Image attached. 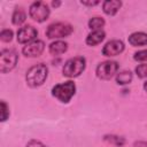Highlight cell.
<instances>
[{
	"label": "cell",
	"mask_w": 147,
	"mask_h": 147,
	"mask_svg": "<svg viewBox=\"0 0 147 147\" xmlns=\"http://www.w3.org/2000/svg\"><path fill=\"white\" fill-rule=\"evenodd\" d=\"M48 69L45 64L39 63L33 67H31L26 72V83L31 87H37L44 84V82L47 78Z\"/></svg>",
	"instance_id": "cell-1"
},
{
	"label": "cell",
	"mask_w": 147,
	"mask_h": 147,
	"mask_svg": "<svg viewBox=\"0 0 147 147\" xmlns=\"http://www.w3.org/2000/svg\"><path fill=\"white\" fill-rule=\"evenodd\" d=\"M85 65H86V61L84 57L82 56H76V57H72L70 60H68L64 65H63V75L65 77H70V78H74V77H78L85 69Z\"/></svg>",
	"instance_id": "cell-2"
},
{
	"label": "cell",
	"mask_w": 147,
	"mask_h": 147,
	"mask_svg": "<svg viewBox=\"0 0 147 147\" xmlns=\"http://www.w3.org/2000/svg\"><path fill=\"white\" fill-rule=\"evenodd\" d=\"M76 93V85L74 82L68 80L62 84H57L53 87L52 94L62 102H69Z\"/></svg>",
	"instance_id": "cell-3"
},
{
	"label": "cell",
	"mask_w": 147,
	"mask_h": 147,
	"mask_svg": "<svg viewBox=\"0 0 147 147\" xmlns=\"http://www.w3.org/2000/svg\"><path fill=\"white\" fill-rule=\"evenodd\" d=\"M72 31H74V28L70 24L57 22V23L51 24L47 28L46 36L49 39H60V38H64V37L70 36L72 33Z\"/></svg>",
	"instance_id": "cell-4"
},
{
	"label": "cell",
	"mask_w": 147,
	"mask_h": 147,
	"mask_svg": "<svg viewBox=\"0 0 147 147\" xmlns=\"http://www.w3.org/2000/svg\"><path fill=\"white\" fill-rule=\"evenodd\" d=\"M18 55L14 49H3L0 53V71L6 74L15 68Z\"/></svg>",
	"instance_id": "cell-5"
},
{
	"label": "cell",
	"mask_w": 147,
	"mask_h": 147,
	"mask_svg": "<svg viewBox=\"0 0 147 147\" xmlns=\"http://www.w3.org/2000/svg\"><path fill=\"white\" fill-rule=\"evenodd\" d=\"M29 14L32 20H34L37 22H44L49 16V8L46 3L41 2V1H37L30 6Z\"/></svg>",
	"instance_id": "cell-6"
},
{
	"label": "cell",
	"mask_w": 147,
	"mask_h": 147,
	"mask_svg": "<svg viewBox=\"0 0 147 147\" xmlns=\"http://www.w3.org/2000/svg\"><path fill=\"white\" fill-rule=\"evenodd\" d=\"M118 70L116 61H105L96 67V76L101 79H110Z\"/></svg>",
	"instance_id": "cell-7"
},
{
	"label": "cell",
	"mask_w": 147,
	"mask_h": 147,
	"mask_svg": "<svg viewBox=\"0 0 147 147\" xmlns=\"http://www.w3.org/2000/svg\"><path fill=\"white\" fill-rule=\"evenodd\" d=\"M37 36H38V31L33 26L26 25V26L21 28L17 31V41L20 44H29L33 41Z\"/></svg>",
	"instance_id": "cell-8"
},
{
	"label": "cell",
	"mask_w": 147,
	"mask_h": 147,
	"mask_svg": "<svg viewBox=\"0 0 147 147\" xmlns=\"http://www.w3.org/2000/svg\"><path fill=\"white\" fill-rule=\"evenodd\" d=\"M44 48H45V44L42 40H33L23 47L22 53L25 56L36 57V56H39L44 52Z\"/></svg>",
	"instance_id": "cell-9"
},
{
	"label": "cell",
	"mask_w": 147,
	"mask_h": 147,
	"mask_svg": "<svg viewBox=\"0 0 147 147\" xmlns=\"http://www.w3.org/2000/svg\"><path fill=\"white\" fill-rule=\"evenodd\" d=\"M124 51V42L122 40H110L108 41L103 49H102V54L105 56H116L118 54H121Z\"/></svg>",
	"instance_id": "cell-10"
},
{
	"label": "cell",
	"mask_w": 147,
	"mask_h": 147,
	"mask_svg": "<svg viewBox=\"0 0 147 147\" xmlns=\"http://www.w3.org/2000/svg\"><path fill=\"white\" fill-rule=\"evenodd\" d=\"M121 6H122V2L118 0H106L102 3V9L107 15L113 16L119 10Z\"/></svg>",
	"instance_id": "cell-11"
},
{
	"label": "cell",
	"mask_w": 147,
	"mask_h": 147,
	"mask_svg": "<svg viewBox=\"0 0 147 147\" xmlns=\"http://www.w3.org/2000/svg\"><path fill=\"white\" fill-rule=\"evenodd\" d=\"M106 37V33L102 30H98V31H92L91 33L87 34L86 37V44L88 46H95L98 44H100Z\"/></svg>",
	"instance_id": "cell-12"
},
{
	"label": "cell",
	"mask_w": 147,
	"mask_h": 147,
	"mask_svg": "<svg viewBox=\"0 0 147 147\" xmlns=\"http://www.w3.org/2000/svg\"><path fill=\"white\" fill-rule=\"evenodd\" d=\"M129 42L132 46H145V45H147V33L133 32L129 37Z\"/></svg>",
	"instance_id": "cell-13"
},
{
	"label": "cell",
	"mask_w": 147,
	"mask_h": 147,
	"mask_svg": "<svg viewBox=\"0 0 147 147\" xmlns=\"http://www.w3.org/2000/svg\"><path fill=\"white\" fill-rule=\"evenodd\" d=\"M68 49V44L62 40H56L49 45V53L52 55H60L67 52Z\"/></svg>",
	"instance_id": "cell-14"
},
{
	"label": "cell",
	"mask_w": 147,
	"mask_h": 147,
	"mask_svg": "<svg viewBox=\"0 0 147 147\" xmlns=\"http://www.w3.org/2000/svg\"><path fill=\"white\" fill-rule=\"evenodd\" d=\"M26 18V14L24 11V9L22 7H16L14 13H13V16H11V21L15 25H20L22 24Z\"/></svg>",
	"instance_id": "cell-15"
},
{
	"label": "cell",
	"mask_w": 147,
	"mask_h": 147,
	"mask_svg": "<svg viewBox=\"0 0 147 147\" xmlns=\"http://www.w3.org/2000/svg\"><path fill=\"white\" fill-rule=\"evenodd\" d=\"M132 80V74L131 71L124 70L116 75V83L118 85H126Z\"/></svg>",
	"instance_id": "cell-16"
},
{
	"label": "cell",
	"mask_w": 147,
	"mask_h": 147,
	"mask_svg": "<svg viewBox=\"0 0 147 147\" xmlns=\"http://www.w3.org/2000/svg\"><path fill=\"white\" fill-rule=\"evenodd\" d=\"M105 20L101 18V17H92L90 21H88V28L93 31H98V30H101L105 25Z\"/></svg>",
	"instance_id": "cell-17"
},
{
	"label": "cell",
	"mask_w": 147,
	"mask_h": 147,
	"mask_svg": "<svg viewBox=\"0 0 147 147\" xmlns=\"http://www.w3.org/2000/svg\"><path fill=\"white\" fill-rule=\"evenodd\" d=\"M105 140H106V141H108V142H110V144H113V145L119 146V147H122V146L124 145V142H125L124 138L118 137V136H114V134L105 136Z\"/></svg>",
	"instance_id": "cell-18"
},
{
	"label": "cell",
	"mask_w": 147,
	"mask_h": 147,
	"mask_svg": "<svg viewBox=\"0 0 147 147\" xmlns=\"http://www.w3.org/2000/svg\"><path fill=\"white\" fill-rule=\"evenodd\" d=\"M136 74L140 78H147V63L138 65L136 68Z\"/></svg>",
	"instance_id": "cell-19"
},
{
	"label": "cell",
	"mask_w": 147,
	"mask_h": 147,
	"mask_svg": "<svg viewBox=\"0 0 147 147\" xmlns=\"http://www.w3.org/2000/svg\"><path fill=\"white\" fill-rule=\"evenodd\" d=\"M0 39H1L2 41H5V42L10 41V40L13 39V31H11V30H8V29L2 30L1 33H0Z\"/></svg>",
	"instance_id": "cell-20"
},
{
	"label": "cell",
	"mask_w": 147,
	"mask_h": 147,
	"mask_svg": "<svg viewBox=\"0 0 147 147\" xmlns=\"http://www.w3.org/2000/svg\"><path fill=\"white\" fill-rule=\"evenodd\" d=\"M9 116V108L5 101H1V122H5Z\"/></svg>",
	"instance_id": "cell-21"
},
{
	"label": "cell",
	"mask_w": 147,
	"mask_h": 147,
	"mask_svg": "<svg viewBox=\"0 0 147 147\" xmlns=\"http://www.w3.org/2000/svg\"><path fill=\"white\" fill-rule=\"evenodd\" d=\"M133 59L136 61H140V62L147 61V49H142V51H139V52L134 53Z\"/></svg>",
	"instance_id": "cell-22"
},
{
	"label": "cell",
	"mask_w": 147,
	"mask_h": 147,
	"mask_svg": "<svg viewBox=\"0 0 147 147\" xmlns=\"http://www.w3.org/2000/svg\"><path fill=\"white\" fill-rule=\"evenodd\" d=\"M26 147H46L42 142L38 141V140H30L26 145Z\"/></svg>",
	"instance_id": "cell-23"
},
{
	"label": "cell",
	"mask_w": 147,
	"mask_h": 147,
	"mask_svg": "<svg viewBox=\"0 0 147 147\" xmlns=\"http://www.w3.org/2000/svg\"><path fill=\"white\" fill-rule=\"evenodd\" d=\"M99 3V1H82V5H85V6H95V5H98Z\"/></svg>",
	"instance_id": "cell-24"
},
{
	"label": "cell",
	"mask_w": 147,
	"mask_h": 147,
	"mask_svg": "<svg viewBox=\"0 0 147 147\" xmlns=\"http://www.w3.org/2000/svg\"><path fill=\"white\" fill-rule=\"evenodd\" d=\"M136 147H147V142H144V141H138L134 144Z\"/></svg>",
	"instance_id": "cell-25"
},
{
	"label": "cell",
	"mask_w": 147,
	"mask_h": 147,
	"mask_svg": "<svg viewBox=\"0 0 147 147\" xmlns=\"http://www.w3.org/2000/svg\"><path fill=\"white\" fill-rule=\"evenodd\" d=\"M60 5H61V2H60V1H53V2H52V6H53V7H55V8H56V7H59Z\"/></svg>",
	"instance_id": "cell-26"
},
{
	"label": "cell",
	"mask_w": 147,
	"mask_h": 147,
	"mask_svg": "<svg viewBox=\"0 0 147 147\" xmlns=\"http://www.w3.org/2000/svg\"><path fill=\"white\" fill-rule=\"evenodd\" d=\"M144 88H145V91L147 92V82H146V83L144 84Z\"/></svg>",
	"instance_id": "cell-27"
}]
</instances>
